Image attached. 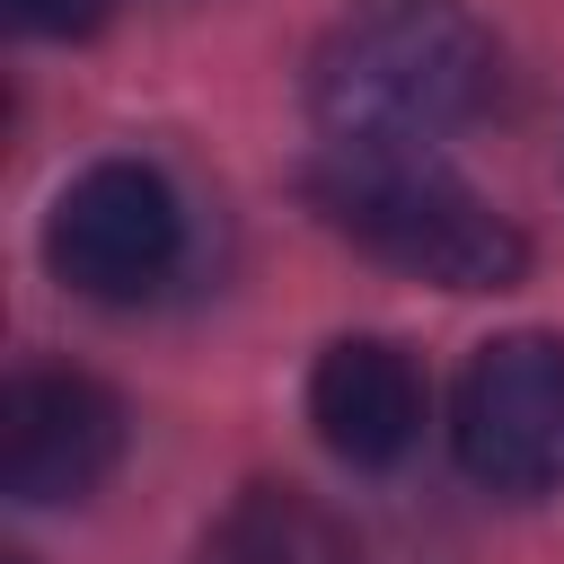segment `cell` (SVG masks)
Wrapping results in <instances>:
<instances>
[{"mask_svg":"<svg viewBox=\"0 0 564 564\" xmlns=\"http://www.w3.org/2000/svg\"><path fill=\"white\" fill-rule=\"evenodd\" d=\"M502 88L494 35L449 0H379L308 53V123L335 150H432Z\"/></svg>","mask_w":564,"mask_h":564,"instance_id":"obj_1","label":"cell"},{"mask_svg":"<svg viewBox=\"0 0 564 564\" xmlns=\"http://www.w3.org/2000/svg\"><path fill=\"white\" fill-rule=\"evenodd\" d=\"M308 212L361 256L441 282V291H511L529 273V238L432 150H317L300 167Z\"/></svg>","mask_w":564,"mask_h":564,"instance_id":"obj_2","label":"cell"},{"mask_svg":"<svg viewBox=\"0 0 564 564\" xmlns=\"http://www.w3.org/2000/svg\"><path fill=\"white\" fill-rule=\"evenodd\" d=\"M44 264L62 291L132 308L159 300L185 264V203L150 159H97L62 185L53 220H44Z\"/></svg>","mask_w":564,"mask_h":564,"instance_id":"obj_3","label":"cell"},{"mask_svg":"<svg viewBox=\"0 0 564 564\" xmlns=\"http://www.w3.org/2000/svg\"><path fill=\"white\" fill-rule=\"evenodd\" d=\"M449 449L467 485L502 502L564 494V335H494L458 370L449 397Z\"/></svg>","mask_w":564,"mask_h":564,"instance_id":"obj_4","label":"cell"},{"mask_svg":"<svg viewBox=\"0 0 564 564\" xmlns=\"http://www.w3.org/2000/svg\"><path fill=\"white\" fill-rule=\"evenodd\" d=\"M123 397L88 370H18L0 388V485L9 502H88L123 467Z\"/></svg>","mask_w":564,"mask_h":564,"instance_id":"obj_5","label":"cell"},{"mask_svg":"<svg viewBox=\"0 0 564 564\" xmlns=\"http://www.w3.org/2000/svg\"><path fill=\"white\" fill-rule=\"evenodd\" d=\"M423 414H432V388H423L414 352L388 344V335H335L308 370V423L361 476L397 467L423 441Z\"/></svg>","mask_w":564,"mask_h":564,"instance_id":"obj_6","label":"cell"},{"mask_svg":"<svg viewBox=\"0 0 564 564\" xmlns=\"http://www.w3.org/2000/svg\"><path fill=\"white\" fill-rule=\"evenodd\" d=\"M203 564H361V538L308 485H247L203 529Z\"/></svg>","mask_w":564,"mask_h":564,"instance_id":"obj_7","label":"cell"},{"mask_svg":"<svg viewBox=\"0 0 564 564\" xmlns=\"http://www.w3.org/2000/svg\"><path fill=\"white\" fill-rule=\"evenodd\" d=\"M106 9H115V0H9V26H18V35L79 44V35H97V26H106Z\"/></svg>","mask_w":564,"mask_h":564,"instance_id":"obj_8","label":"cell"},{"mask_svg":"<svg viewBox=\"0 0 564 564\" xmlns=\"http://www.w3.org/2000/svg\"><path fill=\"white\" fill-rule=\"evenodd\" d=\"M0 564H35V555H18V546H9V555H0Z\"/></svg>","mask_w":564,"mask_h":564,"instance_id":"obj_9","label":"cell"}]
</instances>
